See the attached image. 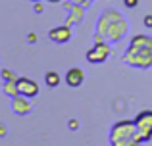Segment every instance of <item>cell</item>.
I'll use <instances>...</instances> for the list:
<instances>
[{
  "mask_svg": "<svg viewBox=\"0 0 152 146\" xmlns=\"http://www.w3.org/2000/svg\"><path fill=\"white\" fill-rule=\"evenodd\" d=\"M123 62L135 68H148L152 64V50L141 48V46H129V50L123 56Z\"/></svg>",
  "mask_w": 152,
  "mask_h": 146,
  "instance_id": "6da1fadb",
  "label": "cell"
},
{
  "mask_svg": "<svg viewBox=\"0 0 152 146\" xmlns=\"http://www.w3.org/2000/svg\"><path fill=\"white\" fill-rule=\"evenodd\" d=\"M135 127H137V135L141 142L152 139V110H145L135 117Z\"/></svg>",
  "mask_w": 152,
  "mask_h": 146,
  "instance_id": "7a4b0ae2",
  "label": "cell"
},
{
  "mask_svg": "<svg viewBox=\"0 0 152 146\" xmlns=\"http://www.w3.org/2000/svg\"><path fill=\"white\" fill-rule=\"evenodd\" d=\"M15 85H18V92L23 94L25 98H31V96H37L39 94V85L35 81H31V79L21 77L15 81Z\"/></svg>",
  "mask_w": 152,
  "mask_h": 146,
  "instance_id": "3957f363",
  "label": "cell"
},
{
  "mask_svg": "<svg viewBox=\"0 0 152 146\" xmlns=\"http://www.w3.org/2000/svg\"><path fill=\"white\" fill-rule=\"evenodd\" d=\"M108 56H110V48H108L106 44H102V42H98L93 50L87 52V62H91V64H100Z\"/></svg>",
  "mask_w": 152,
  "mask_h": 146,
  "instance_id": "277c9868",
  "label": "cell"
},
{
  "mask_svg": "<svg viewBox=\"0 0 152 146\" xmlns=\"http://www.w3.org/2000/svg\"><path fill=\"white\" fill-rule=\"evenodd\" d=\"M83 81H85V73L79 68H71L66 73V83L69 86H79V85H83Z\"/></svg>",
  "mask_w": 152,
  "mask_h": 146,
  "instance_id": "5b68a950",
  "label": "cell"
},
{
  "mask_svg": "<svg viewBox=\"0 0 152 146\" xmlns=\"http://www.w3.org/2000/svg\"><path fill=\"white\" fill-rule=\"evenodd\" d=\"M71 37L69 33V27H56V29L50 31V38L54 42H67Z\"/></svg>",
  "mask_w": 152,
  "mask_h": 146,
  "instance_id": "8992f818",
  "label": "cell"
},
{
  "mask_svg": "<svg viewBox=\"0 0 152 146\" xmlns=\"http://www.w3.org/2000/svg\"><path fill=\"white\" fill-rule=\"evenodd\" d=\"M131 46H141V48H148L152 50V37H146V35H137L131 41Z\"/></svg>",
  "mask_w": 152,
  "mask_h": 146,
  "instance_id": "52a82bcc",
  "label": "cell"
},
{
  "mask_svg": "<svg viewBox=\"0 0 152 146\" xmlns=\"http://www.w3.org/2000/svg\"><path fill=\"white\" fill-rule=\"evenodd\" d=\"M112 146H141V139L139 137H127V139H115L110 140Z\"/></svg>",
  "mask_w": 152,
  "mask_h": 146,
  "instance_id": "ba28073f",
  "label": "cell"
},
{
  "mask_svg": "<svg viewBox=\"0 0 152 146\" xmlns=\"http://www.w3.org/2000/svg\"><path fill=\"white\" fill-rule=\"evenodd\" d=\"M45 81H46V85H48V86H58L60 75L56 73V71H48V73L45 75Z\"/></svg>",
  "mask_w": 152,
  "mask_h": 146,
  "instance_id": "9c48e42d",
  "label": "cell"
},
{
  "mask_svg": "<svg viewBox=\"0 0 152 146\" xmlns=\"http://www.w3.org/2000/svg\"><path fill=\"white\" fill-rule=\"evenodd\" d=\"M139 4V0H125V6L127 8H135Z\"/></svg>",
  "mask_w": 152,
  "mask_h": 146,
  "instance_id": "30bf717a",
  "label": "cell"
},
{
  "mask_svg": "<svg viewBox=\"0 0 152 146\" xmlns=\"http://www.w3.org/2000/svg\"><path fill=\"white\" fill-rule=\"evenodd\" d=\"M145 25L146 27H152V15H146V17H145Z\"/></svg>",
  "mask_w": 152,
  "mask_h": 146,
  "instance_id": "8fae6325",
  "label": "cell"
},
{
  "mask_svg": "<svg viewBox=\"0 0 152 146\" xmlns=\"http://www.w3.org/2000/svg\"><path fill=\"white\" fill-rule=\"evenodd\" d=\"M48 2H58V0H48Z\"/></svg>",
  "mask_w": 152,
  "mask_h": 146,
  "instance_id": "7c38bea8",
  "label": "cell"
},
{
  "mask_svg": "<svg viewBox=\"0 0 152 146\" xmlns=\"http://www.w3.org/2000/svg\"><path fill=\"white\" fill-rule=\"evenodd\" d=\"M31 2H39V0H31Z\"/></svg>",
  "mask_w": 152,
  "mask_h": 146,
  "instance_id": "4fadbf2b",
  "label": "cell"
}]
</instances>
